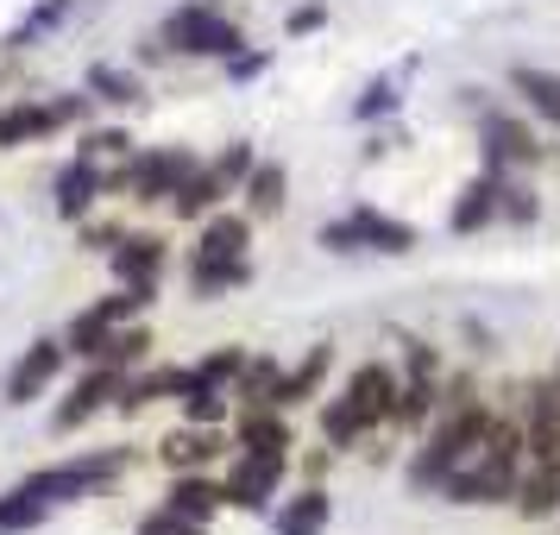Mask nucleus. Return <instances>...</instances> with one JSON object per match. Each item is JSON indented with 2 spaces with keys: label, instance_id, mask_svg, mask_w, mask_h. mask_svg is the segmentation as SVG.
<instances>
[{
  "label": "nucleus",
  "instance_id": "nucleus-44",
  "mask_svg": "<svg viewBox=\"0 0 560 535\" xmlns=\"http://www.w3.org/2000/svg\"><path fill=\"white\" fill-rule=\"evenodd\" d=\"M328 26V7L322 0H303V7H290V20H283V38H308V32Z\"/></svg>",
  "mask_w": 560,
  "mask_h": 535
},
{
  "label": "nucleus",
  "instance_id": "nucleus-43",
  "mask_svg": "<svg viewBox=\"0 0 560 535\" xmlns=\"http://www.w3.org/2000/svg\"><path fill=\"white\" fill-rule=\"evenodd\" d=\"M404 379H441V347L434 340H404Z\"/></svg>",
  "mask_w": 560,
  "mask_h": 535
},
{
  "label": "nucleus",
  "instance_id": "nucleus-31",
  "mask_svg": "<svg viewBox=\"0 0 560 535\" xmlns=\"http://www.w3.org/2000/svg\"><path fill=\"white\" fill-rule=\"evenodd\" d=\"M70 7H77V0H38V7H32L26 20H20V26L7 32V45H0V51H32V45H38L45 32H57L63 20H70Z\"/></svg>",
  "mask_w": 560,
  "mask_h": 535
},
{
  "label": "nucleus",
  "instance_id": "nucleus-35",
  "mask_svg": "<svg viewBox=\"0 0 560 535\" xmlns=\"http://www.w3.org/2000/svg\"><path fill=\"white\" fill-rule=\"evenodd\" d=\"M132 152V132L120 120H107V127H82L77 132V158H95V164H120Z\"/></svg>",
  "mask_w": 560,
  "mask_h": 535
},
{
  "label": "nucleus",
  "instance_id": "nucleus-32",
  "mask_svg": "<svg viewBox=\"0 0 560 535\" xmlns=\"http://www.w3.org/2000/svg\"><path fill=\"white\" fill-rule=\"evenodd\" d=\"M145 353H152V328H145V322H120V328L107 334L102 365H120V372H132V365H145ZM89 365H95V359H89Z\"/></svg>",
  "mask_w": 560,
  "mask_h": 535
},
{
  "label": "nucleus",
  "instance_id": "nucleus-23",
  "mask_svg": "<svg viewBox=\"0 0 560 535\" xmlns=\"http://www.w3.org/2000/svg\"><path fill=\"white\" fill-rule=\"evenodd\" d=\"M516 516L523 523H555L560 516V454L555 460H529L523 485H516Z\"/></svg>",
  "mask_w": 560,
  "mask_h": 535
},
{
  "label": "nucleus",
  "instance_id": "nucleus-3",
  "mask_svg": "<svg viewBox=\"0 0 560 535\" xmlns=\"http://www.w3.org/2000/svg\"><path fill=\"white\" fill-rule=\"evenodd\" d=\"M158 38L171 57H202V63H228L233 51H246V32L221 13V0H183L158 20Z\"/></svg>",
  "mask_w": 560,
  "mask_h": 535
},
{
  "label": "nucleus",
  "instance_id": "nucleus-36",
  "mask_svg": "<svg viewBox=\"0 0 560 535\" xmlns=\"http://www.w3.org/2000/svg\"><path fill=\"white\" fill-rule=\"evenodd\" d=\"M283 379V365L271 353H246V365H240V379H233V404H265L271 397V384Z\"/></svg>",
  "mask_w": 560,
  "mask_h": 535
},
{
  "label": "nucleus",
  "instance_id": "nucleus-10",
  "mask_svg": "<svg viewBox=\"0 0 560 535\" xmlns=\"http://www.w3.org/2000/svg\"><path fill=\"white\" fill-rule=\"evenodd\" d=\"M283 473H290V454H240V460L228 466V479H221V491H228V510L265 516V510H271V498L283 491Z\"/></svg>",
  "mask_w": 560,
  "mask_h": 535
},
{
  "label": "nucleus",
  "instance_id": "nucleus-5",
  "mask_svg": "<svg viewBox=\"0 0 560 535\" xmlns=\"http://www.w3.org/2000/svg\"><path fill=\"white\" fill-rule=\"evenodd\" d=\"M202 158L189 152V146H158V152H127L114 171H107V196H132L139 208H158L171 202L183 189V177L196 171Z\"/></svg>",
  "mask_w": 560,
  "mask_h": 535
},
{
  "label": "nucleus",
  "instance_id": "nucleus-24",
  "mask_svg": "<svg viewBox=\"0 0 560 535\" xmlns=\"http://www.w3.org/2000/svg\"><path fill=\"white\" fill-rule=\"evenodd\" d=\"M240 202H246L253 221H278L283 208H290V171H283L278 158H258L253 171H246V183H240Z\"/></svg>",
  "mask_w": 560,
  "mask_h": 535
},
{
  "label": "nucleus",
  "instance_id": "nucleus-7",
  "mask_svg": "<svg viewBox=\"0 0 560 535\" xmlns=\"http://www.w3.org/2000/svg\"><path fill=\"white\" fill-rule=\"evenodd\" d=\"M472 132H479V158L491 171H535L548 146H541V132L523 120V114H510V107H479L472 114Z\"/></svg>",
  "mask_w": 560,
  "mask_h": 535
},
{
  "label": "nucleus",
  "instance_id": "nucleus-14",
  "mask_svg": "<svg viewBox=\"0 0 560 535\" xmlns=\"http://www.w3.org/2000/svg\"><path fill=\"white\" fill-rule=\"evenodd\" d=\"M164 265H171V240L164 233H145V228H127L120 246L107 253L114 283H164Z\"/></svg>",
  "mask_w": 560,
  "mask_h": 535
},
{
  "label": "nucleus",
  "instance_id": "nucleus-21",
  "mask_svg": "<svg viewBox=\"0 0 560 535\" xmlns=\"http://www.w3.org/2000/svg\"><path fill=\"white\" fill-rule=\"evenodd\" d=\"M233 447H240V454H290V447H296V434H290V422H283V409H271V404H240Z\"/></svg>",
  "mask_w": 560,
  "mask_h": 535
},
{
  "label": "nucleus",
  "instance_id": "nucleus-6",
  "mask_svg": "<svg viewBox=\"0 0 560 535\" xmlns=\"http://www.w3.org/2000/svg\"><path fill=\"white\" fill-rule=\"evenodd\" d=\"M127 447H95V454H70L57 460V466H38V473H26V491L32 498H45V504H77V498H89V491H102V485H114L120 473H127Z\"/></svg>",
  "mask_w": 560,
  "mask_h": 535
},
{
  "label": "nucleus",
  "instance_id": "nucleus-39",
  "mask_svg": "<svg viewBox=\"0 0 560 535\" xmlns=\"http://www.w3.org/2000/svg\"><path fill=\"white\" fill-rule=\"evenodd\" d=\"M404 107V95H397V77H378V82H365V95L353 102V120L359 127H378V120H390Z\"/></svg>",
  "mask_w": 560,
  "mask_h": 535
},
{
  "label": "nucleus",
  "instance_id": "nucleus-41",
  "mask_svg": "<svg viewBox=\"0 0 560 535\" xmlns=\"http://www.w3.org/2000/svg\"><path fill=\"white\" fill-rule=\"evenodd\" d=\"M258 164V146L253 139H233V146H221V158H214V171L233 183V196H240V183H246V171Z\"/></svg>",
  "mask_w": 560,
  "mask_h": 535
},
{
  "label": "nucleus",
  "instance_id": "nucleus-38",
  "mask_svg": "<svg viewBox=\"0 0 560 535\" xmlns=\"http://www.w3.org/2000/svg\"><path fill=\"white\" fill-rule=\"evenodd\" d=\"M498 221H510V228H535V221H541V196H535L529 183L516 177V171H504V196H498Z\"/></svg>",
  "mask_w": 560,
  "mask_h": 535
},
{
  "label": "nucleus",
  "instance_id": "nucleus-42",
  "mask_svg": "<svg viewBox=\"0 0 560 535\" xmlns=\"http://www.w3.org/2000/svg\"><path fill=\"white\" fill-rule=\"evenodd\" d=\"M120 221H95V214H82L77 221V246L82 253H114V246H120Z\"/></svg>",
  "mask_w": 560,
  "mask_h": 535
},
{
  "label": "nucleus",
  "instance_id": "nucleus-4",
  "mask_svg": "<svg viewBox=\"0 0 560 535\" xmlns=\"http://www.w3.org/2000/svg\"><path fill=\"white\" fill-rule=\"evenodd\" d=\"M315 240H322V253H334V258H353V253L404 258V253H416V246H422V233L409 228V221H397V214H384V208H372V202L347 208V214H340V221H328Z\"/></svg>",
  "mask_w": 560,
  "mask_h": 535
},
{
  "label": "nucleus",
  "instance_id": "nucleus-19",
  "mask_svg": "<svg viewBox=\"0 0 560 535\" xmlns=\"http://www.w3.org/2000/svg\"><path fill=\"white\" fill-rule=\"evenodd\" d=\"M228 196H233V183L214 171V164H196L189 177H183V189L171 196V221H183V228H196V221H208L214 208H228Z\"/></svg>",
  "mask_w": 560,
  "mask_h": 535
},
{
  "label": "nucleus",
  "instance_id": "nucleus-26",
  "mask_svg": "<svg viewBox=\"0 0 560 535\" xmlns=\"http://www.w3.org/2000/svg\"><path fill=\"white\" fill-rule=\"evenodd\" d=\"M196 253L202 258H240V253H253V214H246V208H240V214H233V208H214V214H208V221H196Z\"/></svg>",
  "mask_w": 560,
  "mask_h": 535
},
{
  "label": "nucleus",
  "instance_id": "nucleus-45",
  "mask_svg": "<svg viewBox=\"0 0 560 535\" xmlns=\"http://www.w3.org/2000/svg\"><path fill=\"white\" fill-rule=\"evenodd\" d=\"M265 70H271V51H253V45H246V51L228 57V82H253V77H265Z\"/></svg>",
  "mask_w": 560,
  "mask_h": 535
},
{
  "label": "nucleus",
  "instance_id": "nucleus-20",
  "mask_svg": "<svg viewBox=\"0 0 560 535\" xmlns=\"http://www.w3.org/2000/svg\"><path fill=\"white\" fill-rule=\"evenodd\" d=\"M258 278V265L253 253H240V258H189V296L196 303H221V296H233V290H246V283Z\"/></svg>",
  "mask_w": 560,
  "mask_h": 535
},
{
  "label": "nucleus",
  "instance_id": "nucleus-12",
  "mask_svg": "<svg viewBox=\"0 0 560 535\" xmlns=\"http://www.w3.org/2000/svg\"><path fill=\"white\" fill-rule=\"evenodd\" d=\"M523 447H529V460L560 454V365L548 379H535L523 397Z\"/></svg>",
  "mask_w": 560,
  "mask_h": 535
},
{
  "label": "nucleus",
  "instance_id": "nucleus-28",
  "mask_svg": "<svg viewBox=\"0 0 560 535\" xmlns=\"http://www.w3.org/2000/svg\"><path fill=\"white\" fill-rule=\"evenodd\" d=\"M510 95H523L535 120L560 127V70H541V63H510Z\"/></svg>",
  "mask_w": 560,
  "mask_h": 535
},
{
  "label": "nucleus",
  "instance_id": "nucleus-17",
  "mask_svg": "<svg viewBox=\"0 0 560 535\" xmlns=\"http://www.w3.org/2000/svg\"><path fill=\"white\" fill-rule=\"evenodd\" d=\"M498 196H504V171H491V164H479V177L466 183L454 196V214H447V233H485L491 221H498Z\"/></svg>",
  "mask_w": 560,
  "mask_h": 535
},
{
  "label": "nucleus",
  "instance_id": "nucleus-29",
  "mask_svg": "<svg viewBox=\"0 0 560 535\" xmlns=\"http://www.w3.org/2000/svg\"><path fill=\"white\" fill-rule=\"evenodd\" d=\"M82 89L95 95V107H139L145 102V82L132 77V70H120V63H89Z\"/></svg>",
  "mask_w": 560,
  "mask_h": 535
},
{
  "label": "nucleus",
  "instance_id": "nucleus-8",
  "mask_svg": "<svg viewBox=\"0 0 560 535\" xmlns=\"http://www.w3.org/2000/svg\"><path fill=\"white\" fill-rule=\"evenodd\" d=\"M70 365V347H63V334H38L26 353L13 359V372L0 379V404L7 409H26V404H38L45 391L57 384V372Z\"/></svg>",
  "mask_w": 560,
  "mask_h": 535
},
{
  "label": "nucleus",
  "instance_id": "nucleus-25",
  "mask_svg": "<svg viewBox=\"0 0 560 535\" xmlns=\"http://www.w3.org/2000/svg\"><path fill=\"white\" fill-rule=\"evenodd\" d=\"M183 391H189V365H152V372H139L132 379L127 372V391H120V416H139V409H152V404H177Z\"/></svg>",
  "mask_w": 560,
  "mask_h": 535
},
{
  "label": "nucleus",
  "instance_id": "nucleus-37",
  "mask_svg": "<svg viewBox=\"0 0 560 535\" xmlns=\"http://www.w3.org/2000/svg\"><path fill=\"white\" fill-rule=\"evenodd\" d=\"M240 365H246V347H214V353H202L196 365H189V384H214V391H233V379H240Z\"/></svg>",
  "mask_w": 560,
  "mask_h": 535
},
{
  "label": "nucleus",
  "instance_id": "nucleus-1",
  "mask_svg": "<svg viewBox=\"0 0 560 535\" xmlns=\"http://www.w3.org/2000/svg\"><path fill=\"white\" fill-rule=\"evenodd\" d=\"M523 466H529L523 416H498V409H491L485 441L454 466V479L441 485V498H447V504H466V510H504V504H516Z\"/></svg>",
  "mask_w": 560,
  "mask_h": 535
},
{
  "label": "nucleus",
  "instance_id": "nucleus-30",
  "mask_svg": "<svg viewBox=\"0 0 560 535\" xmlns=\"http://www.w3.org/2000/svg\"><path fill=\"white\" fill-rule=\"evenodd\" d=\"M315 429H322V441H328V454H353L359 441H365V422L353 416V404H347L340 391L315 409Z\"/></svg>",
  "mask_w": 560,
  "mask_h": 535
},
{
  "label": "nucleus",
  "instance_id": "nucleus-16",
  "mask_svg": "<svg viewBox=\"0 0 560 535\" xmlns=\"http://www.w3.org/2000/svg\"><path fill=\"white\" fill-rule=\"evenodd\" d=\"M328 372H334V340H315L290 372H283L278 384H271V397L265 404L271 409H296V404H308V397H322V384H328Z\"/></svg>",
  "mask_w": 560,
  "mask_h": 535
},
{
  "label": "nucleus",
  "instance_id": "nucleus-34",
  "mask_svg": "<svg viewBox=\"0 0 560 535\" xmlns=\"http://www.w3.org/2000/svg\"><path fill=\"white\" fill-rule=\"evenodd\" d=\"M183 404V422H202V429H221L233 416V391H214V384H189L177 397Z\"/></svg>",
  "mask_w": 560,
  "mask_h": 535
},
{
  "label": "nucleus",
  "instance_id": "nucleus-22",
  "mask_svg": "<svg viewBox=\"0 0 560 535\" xmlns=\"http://www.w3.org/2000/svg\"><path fill=\"white\" fill-rule=\"evenodd\" d=\"M434 416H441V379H397V397H390L384 429L390 434H422Z\"/></svg>",
  "mask_w": 560,
  "mask_h": 535
},
{
  "label": "nucleus",
  "instance_id": "nucleus-13",
  "mask_svg": "<svg viewBox=\"0 0 560 535\" xmlns=\"http://www.w3.org/2000/svg\"><path fill=\"white\" fill-rule=\"evenodd\" d=\"M397 365H384V359H365L353 379L340 384V397L353 404V416L365 422V434H384V416H390V397H397Z\"/></svg>",
  "mask_w": 560,
  "mask_h": 535
},
{
  "label": "nucleus",
  "instance_id": "nucleus-15",
  "mask_svg": "<svg viewBox=\"0 0 560 535\" xmlns=\"http://www.w3.org/2000/svg\"><path fill=\"white\" fill-rule=\"evenodd\" d=\"M233 441L221 429H202V422H183V429H171L164 441H158V460L171 466V473H208L214 460L228 454Z\"/></svg>",
  "mask_w": 560,
  "mask_h": 535
},
{
  "label": "nucleus",
  "instance_id": "nucleus-33",
  "mask_svg": "<svg viewBox=\"0 0 560 535\" xmlns=\"http://www.w3.org/2000/svg\"><path fill=\"white\" fill-rule=\"evenodd\" d=\"M38 523H51V504L45 498H32L26 485H13V491H0V535H26Z\"/></svg>",
  "mask_w": 560,
  "mask_h": 535
},
{
  "label": "nucleus",
  "instance_id": "nucleus-9",
  "mask_svg": "<svg viewBox=\"0 0 560 535\" xmlns=\"http://www.w3.org/2000/svg\"><path fill=\"white\" fill-rule=\"evenodd\" d=\"M120 391H127V372L120 365H89L77 384H70V397L51 409V434H77V429H89L95 416H107V409L120 404Z\"/></svg>",
  "mask_w": 560,
  "mask_h": 535
},
{
  "label": "nucleus",
  "instance_id": "nucleus-2",
  "mask_svg": "<svg viewBox=\"0 0 560 535\" xmlns=\"http://www.w3.org/2000/svg\"><path fill=\"white\" fill-rule=\"evenodd\" d=\"M485 429H491V404H485V397L447 404L429 429H422V447L409 454L404 485H409V491H422V498H441V485L454 479V466L485 441Z\"/></svg>",
  "mask_w": 560,
  "mask_h": 535
},
{
  "label": "nucleus",
  "instance_id": "nucleus-11",
  "mask_svg": "<svg viewBox=\"0 0 560 535\" xmlns=\"http://www.w3.org/2000/svg\"><path fill=\"white\" fill-rule=\"evenodd\" d=\"M102 202H107V164L70 152V164H57V177H51V208L63 221H82V214H95Z\"/></svg>",
  "mask_w": 560,
  "mask_h": 535
},
{
  "label": "nucleus",
  "instance_id": "nucleus-18",
  "mask_svg": "<svg viewBox=\"0 0 560 535\" xmlns=\"http://www.w3.org/2000/svg\"><path fill=\"white\" fill-rule=\"evenodd\" d=\"M158 504L177 510V516H189V523H214V516L228 510V491H221L214 473H171V485H164Z\"/></svg>",
  "mask_w": 560,
  "mask_h": 535
},
{
  "label": "nucleus",
  "instance_id": "nucleus-40",
  "mask_svg": "<svg viewBox=\"0 0 560 535\" xmlns=\"http://www.w3.org/2000/svg\"><path fill=\"white\" fill-rule=\"evenodd\" d=\"M132 535H214V523H189V516H177V510L152 504L145 516H139V530Z\"/></svg>",
  "mask_w": 560,
  "mask_h": 535
},
{
  "label": "nucleus",
  "instance_id": "nucleus-27",
  "mask_svg": "<svg viewBox=\"0 0 560 535\" xmlns=\"http://www.w3.org/2000/svg\"><path fill=\"white\" fill-rule=\"evenodd\" d=\"M328 516H334L328 485H303L283 510H271V535H328Z\"/></svg>",
  "mask_w": 560,
  "mask_h": 535
}]
</instances>
